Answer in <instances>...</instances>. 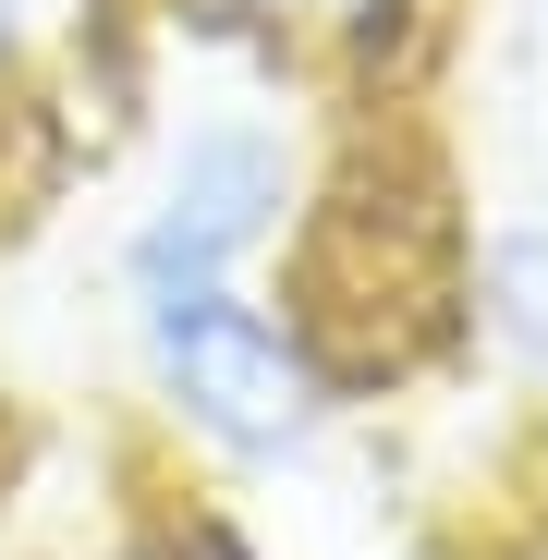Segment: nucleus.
I'll use <instances>...</instances> for the list:
<instances>
[{"instance_id":"1","label":"nucleus","mask_w":548,"mask_h":560,"mask_svg":"<svg viewBox=\"0 0 548 560\" xmlns=\"http://www.w3.org/2000/svg\"><path fill=\"white\" fill-rule=\"evenodd\" d=\"M110 329H123V365H135V402L220 476H293L365 402L293 268H268V280H135V293H110Z\"/></svg>"},{"instance_id":"2","label":"nucleus","mask_w":548,"mask_h":560,"mask_svg":"<svg viewBox=\"0 0 548 560\" xmlns=\"http://www.w3.org/2000/svg\"><path fill=\"white\" fill-rule=\"evenodd\" d=\"M159 49L220 73H281L329 110H378L451 49L464 0H147Z\"/></svg>"},{"instance_id":"4","label":"nucleus","mask_w":548,"mask_h":560,"mask_svg":"<svg viewBox=\"0 0 548 560\" xmlns=\"http://www.w3.org/2000/svg\"><path fill=\"white\" fill-rule=\"evenodd\" d=\"M536 293H548V280H536Z\"/></svg>"},{"instance_id":"3","label":"nucleus","mask_w":548,"mask_h":560,"mask_svg":"<svg viewBox=\"0 0 548 560\" xmlns=\"http://www.w3.org/2000/svg\"><path fill=\"white\" fill-rule=\"evenodd\" d=\"M73 13H85V0H0V110H13L25 85H37L49 61H61Z\"/></svg>"}]
</instances>
